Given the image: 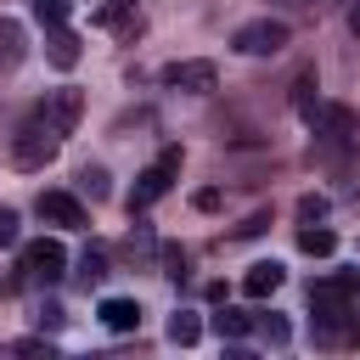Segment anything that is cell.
Returning a JSON list of instances; mask_svg holds the SVG:
<instances>
[{
    "instance_id": "obj_13",
    "label": "cell",
    "mask_w": 360,
    "mask_h": 360,
    "mask_svg": "<svg viewBox=\"0 0 360 360\" xmlns=\"http://www.w3.org/2000/svg\"><path fill=\"white\" fill-rule=\"evenodd\" d=\"M298 248H304V253H309V259H326V253H332V248H338V236H332V231H326V225H315V219H309V225H304V231H298Z\"/></svg>"
},
{
    "instance_id": "obj_11",
    "label": "cell",
    "mask_w": 360,
    "mask_h": 360,
    "mask_svg": "<svg viewBox=\"0 0 360 360\" xmlns=\"http://www.w3.org/2000/svg\"><path fill=\"white\" fill-rule=\"evenodd\" d=\"M45 56H51L62 73H68V68H79V34H68V28L56 22V28H51V39H45Z\"/></svg>"
},
{
    "instance_id": "obj_18",
    "label": "cell",
    "mask_w": 360,
    "mask_h": 360,
    "mask_svg": "<svg viewBox=\"0 0 360 360\" xmlns=\"http://www.w3.org/2000/svg\"><path fill=\"white\" fill-rule=\"evenodd\" d=\"M79 191H84L90 202H101V197H107V169H79Z\"/></svg>"
},
{
    "instance_id": "obj_12",
    "label": "cell",
    "mask_w": 360,
    "mask_h": 360,
    "mask_svg": "<svg viewBox=\"0 0 360 360\" xmlns=\"http://www.w3.org/2000/svg\"><path fill=\"white\" fill-rule=\"evenodd\" d=\"M96 28H129V34H141V17H135V0H107V6L96 11Z\"/></svg>"
},
{
    "instance_id": "obj_9",
    "label": "cell",
    "mask_w": 360,
    "mask_h": 360,
    "mask_svg": "<svg viewBox=\"0 0 360 360\" xmlns=\"http://www.w3.org/2000/svg\"><path fill=\"white\" fill-rule=\"evenodd\" d=\"M281 281H287V270H281L276 259H259V264H253V270L242 276V292H248V298H270V292H276Z\"/></svg>"
},
{
    "instance_id": "obj_3",
    "label": "cell",
    "mask_w": 360,
    "mask_h": 360,
    "mask_svg": "<svg viewBox=\"0 0 360 360\" xmlns=\"http://www.w3.org/2000/svg\"><path fill=\"white\" fill-rule=\"evenodd\" d=\"M231 45H236L242 56H276V51L287 45V22H276V17H259V22H242V28L231 34Z\"/></svg>"
},
{
    "instance_id": "obj_20",
    "label": "cell",
    "mask_w": 360,
    "mask_h": 360,
    "mask_svg": "<svg viewBox=\"0 0 360 360\" xmlns=\"http://www.w3.org/2000/svg\"><path fill=\"white\" fill-rule=\"evenodd\" d=\"M253 326H259V332H264V338H270V343H287V338H292V326H287V321H281V315H259V321H253Z\"/></svg>"
},
{
    "instance_id": "obj_4",
    "label": "cell",
    "mask_w": 360,
    "mask_h": 360,
    "mask_svg": "<svg viewBox=\"0 0 360 360\" xmlns=\"http://www.w3.org/2000/svg\"><path fill=\"white\" fill-rule=\"evenodd\" d=\"M22 270L34 276V281H62V270H68V253H62V242L56 236H39V242H28L22 248Z\"/></svg>"
},
{
    "instance_id": "obj_7",
    "label": "cell",
    "mask_w": 360,
    "mask_h": 360,
    "mask_svg": "<svg viewBox=\"0 0 360 360\" xmlns=\"http://www.w3.org/2000/svg\"><path fill=\"white\" fill-rule=\"evenodd\" d=\"M315 135H326V141H349L354 135V112L349 107H332V101H315V112L304 118Z\"/></svg>"
},
{
    "instance_id": "obj_2",
    "label": "cell",
    "mask_w": 360,
    "mask_h": 360,
    "mask_svg": "<svg viewBox=\"0 0 360 360\" xmlns=\"http://www.w3.org/2000/svg\"><path fill=\"white\" fill-rule=\"evenodd\" d=\"M174 174H180V146H163V152H158V163L135 174V191H129V214L152 208V202H158V197L174 186Z\"/></svg>"
},
{
    "instance_id": "obj_6",
    "label": "cell",
    "mask_w": 360,
    "mask_h": 360,
    "mask_svg": "<svg viewBox=\"0 0 360 360\" xmlns=\"http://www.w3.org/2000/svg\"><path fill=\"white\" fill-rule=\"evenodd\" d=\"M163 84L169 90H191V96H208L219 84V73H214V62H169L163 68Z\"/></svg>"
},
{
    "instance_id": "obj_26",
    "label": "cell",
    "mask_w": 360,
    "mask_h": 360,
    "mask_svg": "<svg viewBox=\"0 0 360 360\" xmlns=\"http://www.w3.org/2000/svg\"><path fill=\"white\" fill-rule=\"evenodd\" d=\"M163 264H169V276H174V281L186 276V253H180V248H163Z\"/></svg>"
},
{
    "instance_id": "obj_28",
    "label": "cell",
    "mask_w": 360,
    "mask_h": 360,
    "mask_svg": "<svg viewBox=\"0 0 360 360\" xmlns=\"http://www.w3.org/2000/svg\"><path fill=\"white\" fill-rule=\"evenodd\" d=\"M349 34H354V39H360V0H354V6H349Z\"/></svg>"
},
{
    "instance_id": "obj_25",
    "label": "cell",
    "mask_w": 360,
    "mask_h": 360,
    "mask_svg": "<svg viewBox=\"0 0 360 360\" xmlns=\"http://www.w3.org/2000/svg\"><path fill=\"white\" fill-rule=\"evenodd\" d=\"M264 225H270V214H248V219H242V225H236V236H259V231H264Z\"/></svg>"
},
{
    "instance_id": "obj_8",
    "label": "cell",
    "mask_w": 360,
    "mask_h": 360,
    "mask_svg": "<svg viewBox=\"0 0 360 360\" xmlns=\"http://www.w3.org/2000/svg\"><path fill=\"white\" fill-rule=\"evenodd\" d=\"M39 112H45V124H51L56 135H68V129L79 124V112H84V96H79V90H51V101H45Z\"/></svg>"
},
{
    "instance_id": "obj_10",
    "label": "cell",
    "mask_w": 360,
    "mask_h": 360,
    "mask_svg": "<svg viewBox=\"0 0 360 360\" xmlns=\"http://www.w3.org/2000/svg\"><path fill=\"white\" fill-rule=\"evenodd\" d=\"M96 315H101L107 332H135V326H141V304H135V298H101Z\"/></svg>"
},
{
    "instance_id": "obj_19",
    "label": "cell",
    "mask_w": 360,
    "mask_h": 360,
    "mask_svg": "<svg viewBox=\"0 0 360 360\" xmlns=\"http://www.w3.org/2000/svg\"><path fill=\"white\" fill-rule=\"evenodd\" d=\"M34 17H39L45 28H56V22H68V0H34Z\"/></svg>"
},
{
    "instance_id": "obj_21",
    "label": "cell",
    "mask_w": 360,
    "mask_h": 360,
    "mask_svg": "<svg viewBox=\"0 0 360 360\" xmlns=\"http://www.w3.org/2000/svg\"><path fill=\"white\" fill-rule=\"evenodd\" d=\"M0 45H6V62H17L22 56V28L17 22H0Z\"/></svg>"
},
{
    "instance_id": "obj_16",
    "label": "cell",
    "mask_w": 360,
    "mask_h": 360,
    "mask_svg": "<svg viewBox=\"0 0 360 360\" xmlns=\"http://www.w3.org/2000/svg\"><path fill=\"white\" fill-rule=\"evenodd\" d=\"M315 101H321V96H315V73H298V84H292V112H298V118H309V112H315Z\"/></svg>"
},
{
    "instance_id": "obj_27",
    "label": "cell",
    "mask_w": 360,
    "mask_h": 360,
    "mask_svg": "<svg viewBox=\"0 0 360 360\" xmlns=\"http://www.w3.org/2000/svg\"><path fill=\"white\" fill-rule=\"evenodd\" d=\"M191 202H197V208H202V214H214V208H219V191H214V186H202V191H197V197H191Z\"/></svg>"
},
{
    "instance_id": "obj_5",
    "label": "cell",
    "mask_w": 360,
    "mask_h": 360,
    "mask_svg": "<svg viewBox=\"0 0 360 360\" xmlns=\"http://www.w3.org/2000/svg\"><path fill=\"white\" fill-rule=\"evenodd\" d=\"M39 219H51V225H62V231H79V225H90V214H84V202L73 197V191H39Z\"/></svg>"
},
{
    "instance_id": "obj_17",
    "label": "cell",
    "mask_w": 360,
    "mask_h": 360,
    "mask_svg": "<svg viewBox=\"0 0 360 360\" xmlns=\"http://www.w3.org/2000/svg\"><path fill=\"white\" fill-rule=\"evenodd\" d=\"M107 276V253L101 248H84V259H79V287H96Z\"/></svg>"
},
{
    "instance_id": "obj_1",
    "label": "cell",
    "mask_w": 360,
    "mask_h": 360,
    "mask_svg": "<svg viewBox=\"0 0 360 360\" xmlns=\"http://www.w3.org/2000/svg\"><path fill=\"white\" fill-rule=\"evenodd\" d=\"M56 146H62V135L45 124V112H34V118L17 129V141H11V163H17V169H45V163L56 158Z\"/></svg>"
},
{
    "instance_id": "obj_14",
    "label": "cell",
    "mask_w": 360,
    "mask_h": 360,
    "mask_svg": "<svg viewBox=\"0 0 360 360\" xmlns=\"http://www.w3.org/2000/svg\"><path fill=\"white\" fill-rule=\"evenodd\" d=\"M214 332H219L225 343H236V338L253 332V315H242V309H219V315H214Z\"/></svg>"
},
{
    "instance_id": "obj_23",
    "label": "cell",
    "mask_w": 360,
    "mask_h": 360,
    "mask_svg": "<svg viewBox=\"0 0 360 360\" xmlns=\"http://www.w3.org/2000/svg\"><path fill=\"white\" fill-rule=\"evenodd\" d=\"M326 214V197H298V219H321Z\"/></svg>"
},
{
    "instance_id": "obj_22",
    "label": "cell",
    "mask_w": 360,
    "mask_h": 360,
    "mask_svg": "<svg viewBox=\"0 0 360 360\" xmlns=\"http://www.w3.org/2000/svg\"><path fill=\"white\" fill-rule=\"evenodd\" d=\"M11 354H45V360H51V343H45V338H17Z\"/></svg>"
},
{
    "instance_id": "obj_15",
    "label": "cell",
    "mask_w": 360,
    "mask_h": 360,
    "mask_svg": "<svg viewBox=\"0 0 360 360\" xmlns=\"http://www.w3.org/2000/svg\"><path fill=\"white\" fill-rule=\"evenodd\" d=\"M197 338H202V321H197V315H186V309H180V315H169V343L191 349Z\"/></svg>"
},
{
    "instance_id": "obj_24",
    "label": "cell",
    "mask_w": 360,
    "mask_h": 360,
    "mask_svg": "<svg viewBox=\"0 0 360 360\" xmlns=\"http://www.w3.org/2000/svg\"><path fill=\"white\" fill-rule=\"evenodd\" d=\"M11 242H17V214L0 208V248H11Z\"/></svg>"
}]
</instances>
